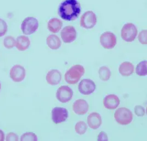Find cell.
<instances>
[{"label": "cell", "mask_w": 147, "mask_h": 141, "mask_svg": "<svg viewBox=\"0 0 147 141\" xmlns=\"http://www.w3.org/2000/svg\"><path fill=\"white\" fill-rule=\"evenodd\" d=\"M98 141H108L107 134L104 131H101L98 136Z\"/></svg>", "instance_id": "f546056e"}, {"label": "cell", "mask_w": 147, "mask_h": 141, "mask_svg": "<svg viewBox=\"0 0 147 141\" xmlns=\"http://www.w3.org/2000/svg\"><path fill=\"white\" fill-rule=\"evenodd\" d=\"M89 109L87 101L84 99H78L75 101L73 105V110L76 114L83 115L86 114Z\"/></svg>", "instance_id": "9a60e30c"}, {"label": "cell", "mask_w": 147, "mask_h": 141, "mask_svg": "<svg viewBox=\"0 0 147 141\" xmlns=\"http://www.w3.org/2000/svg\"><path fill=\"white\" fill-rule=\"evenodd\" d=\"M120 103L119 97L115 94H109L106 96L103 100L104 107L109 110H114L118 107Z\"/></svg>", "instance_id": "4fadbf2b"}, {"label": "cell", "mask_w": 147, "mask_h": 141, "mask_svg": "<svg viewBox=\"0 0 147 141\" xmlns=\"http://www.w3.org/2000/svg\"><path fill=\"white\" fill-rule=\"evenodd\" d=\"M100 41L102 47L108 50L113 49L117 44V39L115 35L110 32H106L102 34Z\"/></svg>", "instance_id": "52a82bcc"}, {"label": "cell", "mask_w": 147, "mask_h": 141, "mask_svg": "<svg viewBox=\"0 0 147 141\" xmlns=\"http://www.w3.org/2000/svg\"><path fill=\"white\" fill-rule=\"evenodd\" d=\"M30 45V41L28 37L24 35H22L18 36L16 41V47L17 49L23 51L27 50Z\"/></svg>", "instance_id": "ac0fdd59"}, {"label": "cell", "mask_w": 147, "mask_h": 141, "mask_svg": "<svg viewBox=\"0 0 147 141\" xmlns=\"http://www.w3.org/2000/svg\"><path fill=\"white\" fill-rule=\"evenodd\" d=\"M9 76L14 82H20L26 77V69L21 65H16L11 69Z\"/></svg>", "instance_id": "7c38bea8"}, {"label": "cell", "mask_w": 147, "mask_h": 141, "mask_svg": "<svg viewBox=\"0 0 147 141\" xmlns=\"http://www.w3.org/2000/svg\"><path fill=\"white\" fill-rule=\"evenodd\" d=\"M138 34L137 28L133 23H128L125 24L121 29V38L126 42L134 41Z\"/></svg>", "instance_id": "277c9868"}, {"label": "cell", "mask_w": 147, "mask_h": 141, "mask_svg": "<svg viewBox=\"0 0 147 141\" xmlns=\"http://www.w3.org/2000/svg\"><path fill=\"white\" fill-rule=\"evenodd\" d=\"M47 46L52 50H57L61 46V41L60 38L56 35H50L47 39Z\"/></svg>", "instance_id": "ffe728a7"}, {"label": "cell", "mask_w": 147, "mask_h": 141, "mask_svg": "<svg viewBox=\"0 0 147 141\" xmlns=\"http://www.w3.org/2000/svg\"><path fill=\"white\" fill-rule=\"evenodd\" d=\"M62 78L61 74L57 69H53L49 71L47 74L46 80L49 84L56 86L60 83Z\"/></svg>", "instance_id": "5bb4252c"}, {"label": "cell", "mask_w": 147, "mask_h": 141, "mask_svg": "<svg viewBox=\"0 0 147 141\" xmlns=\"http://www.w3.org/2000/svg\"><path fill=\"white\" fill-rule=\"evenodd\" d=\"M134 112L137 116H143L145 115V109L140 105H136L134 108Z\"/></svg>", "instance_id": "83f0119b"}, {"label": "cell", "mask_w": 147, "mask_h": 141, "mask_svg": "<svg viewBox=\"0 0 147 141\" xmlns=\"http://www.w3.org/2000/svg\"><path fill=\"white\" fill-rule=\"evenodd\" d=\"M114 117L119 124L127 125L132 121L133 114L128 109L123 107L116 110L114 114Z\"/></svg>", "instance_id": "3957f363"}, {"label": "cell", "mask_w": 147, "mask_h": 141, "mask_svg": "<svg viewBox=\"0 0 147 141\" xmlns=\"http://www.w3.org/2000/svg\"><path fill=\"white\" fill-rule=\"evenodd\" d=\"M74 92L71 88L67 86H62L59 88L56 92L57 100L62 103H66L72 98Z\"/></svg>", "instance_id": "ba28073f"}, {"label": "cell", "mask_w": 147, "mask_h": 141, "mask_svg": "<svg viewBox=\"0 0 147 141\" xmlns=\"http://www.w3.org/2000/svg\"><path fill=\"white\" fill-rule=\"evenodd\" d=\"M99 77L102 81H107L110 78L111 72L109 68L106 66H102L99 69Z\"/></svg>", "instance_id": "7402d4cb"}, {"label": "cell", "mask_w": 147, "mask_h": 141, "mask_svg": "<svg viewBox=\"0 0 147 141\" xmlns=\"http://www.w3.org/2000/svg\"><path fill=\"white\" fill-rule=\"evenodd\" d=\"M96 16L92 11L86 12L80 18V26L84 29H90L93 28L96 25Z\"/></svg>", "instance_id": "8992f818"}, {"label": "cell", "mask_w": 147, "mask_h": 141, "mask_svg": "<svg viewBox=\"0 0 147 141\" xmlns=\"http://www.w3.org/2000/svg\"><path fill=\"white\" fill-rule=\"evenodd\" d=\"M119 71L122 76L128 77L134 74V66L131 62H123L121 64Z\"/></svg>", "instance_id": "e0dca14e"}, {"label": "cell", "mask_w": 147, "mask_h": 141, "mask_svg": "<svg viewBox=\"0 0 147 141\" xmlns=\"http://www.w3.org/2000/svg\"><path fill=\"white\" fill-rule=\"evenodd\" d=\"M88 126L87 123L84 121H79L75 125V131L78 134L82 135L87 131Z\"/></svg>", "instance_id": "603a6c76"}, {"label": "cell", "mask_w": 147, "mask_h": 141, "mask_svg": "<svg viewBox=\"0 0 147 141\" xmlns=\"http://www.w3.org/2000/svg\"><path fill=\"white\" fill-rule=\"evenodd\" d=\"M8 26L5 20L0 18V37L4 36L7 32Z\"/></svg>", "instance_id": "4316f807"}, {"label": "cell", "mask_w": 147, "mask_h": 141, "mask_svg": "<svg viewBox=\"0 0 147 141\" xmlns=\"http://www.w3.org/2000/svg\"><path fill=\"white\" fill-rule=\"evenodd\" d=\"M39 28V22L35 18L28 17L23 20L21 24V30L25 35L34 33Z\"/></svg>", "instance_id": "5b68a950"}, {"label": "cell", "mask_w": 147, "mask_h": 141, "mask_svg": "<svg viewBox=\"0 0 147 141\" xmlns=\"http://www.w3.org/2000/svg\"><path fill=\"white\" fill-rule=\"evenodd\" d=\"M136 72L139 76L142 77L147 76V61H142L137 65Z\"/></svg>", "instance_id": "44dd1931"}, {"label": "cell", "mask_w": 147, "mask_h": 141, "mask_svg": "<svg viewBox=\"0 0 147 141\" xmlns=\"http://www.w3.org/2000/svg\"><path fill=\"white\" fill-rule=\"evenodd\" d=\"M61 36L65 43L68 44L74 42L77 37V32L72 26H67L63 28L61 32Z\"/></svg>", "instance_id": "30bf717a"}, {"label": "cell", "mask_w": 147, "mask_h": 141, "mask_svg": "<svg viewBox=\"0 0 147 141\" xmlns=\"http://www.w3.org/2000/svg\"><path fill=\"white\" fill-rule=\"evenodd\" d=\"M21 141H37V136L33 132H27L22 135L20 137Z\"/></svg>", "instance_id": "cb8c5ba5"}, {"label": "cell", "mask_w": 147, "mask_h": 141, "mask_svg": "<svg viewBox=\"0 0 147 141\" xmlns=\"http://www.w3.org/2000/svg\"><path fill=\"white\" fill-rule=\"evenodd\" d=\"M3 44L5 47L8 49H12L16 45V40L12 36H7L3 41Z\"/></svg>", "instance_id": "d4e9b609"}, {"label": "cell", "mask_w": 147, "mask_h": 141, "mask_svg": "<svg viewBox=\"0 0 147 141\" xmlns=\"http://www.w3.org/2000/svg\"><path fill=\"white\" fill-rule=\"evenodd\" d=\"M62 25V22L60 20L54 18L49 20L47 23V28L50 32L53 33H57L60 30Z\"/></svg>", "instance_id": "d6986e66"}, {"label": "cell", "mask_w": 147, "mask_h": 141, "mask_svg": "<svg viewBox=\"0 0 147 141\" xmlns=\"http://www.w3.org/2000/svg\"><path fill=\"white\" fill-rule=\"evenodd\" d=\"M138 40L143 45L147 44V30L146 29L142 30L138 35Z\"/></svg>", "instance_id": "484cf974"}, {"label": "cell", "mask_w": 147, "mask_h": 141, "mask_svg": "<svg viewBox=\"0 0 147 141\" xmlns=\"http://www.w3.org/2000/svg\"><path fill=\"white\" fill-rule=\"evenodd\" d=\"M1 83H0V90H1Z\"/></svg>", "instance_id": "1f68e13d"}, {"label": "cell", "mask_w": 147, "mask_h": 141, "mask_svg": "<svg viewBox=\"0 0 147 141\" xmlns=\"http://www.w3.org/2000/svg\"><path fill=\"white\" fill-rule=\"evenodd\" d=\"M88 126L93 130H96L99 128L102 123L100 115L98 113H92L87 117Z\"/></svg>", "instance_id": "2e32d148"}, {"label": "cell", "mask_w": 147, "mask_h": 141, "mask_svg": "<svg viewBox=\"0 0 147 141\" xmlns=\"http://www.w3.org/2000/svg\"><path fill=\"white\" fill-rule=\"evenodd\" d=\"M5 140V134L0 130V141H3Z\"/></svg>", "instance_id": "4dcf8cb0"}, {"label": "cell", "mask_w": 147, "mask_h": 141, "mask_svg": "<svg viewBox=\"0 0 147 141\" xmlns=\"http://www.w3.org/2000/svg\"><path fill=\"white\" fill-rule=\"evenodd\" d=\"M68 117V112L65 108L56 107L52 110V120L56 124L66 121Z\"/></svg>", "instance_id": "9c48e42d"}, {"label": "cell", "mask_w": 147, "mask_h": 141, "mask_svg": "<svg viewBox=\"0 0 147 141\" xmlns=\"http://www.w3.org/2000/svg\"><path fill=\"white\" fill-rule=\"evenodd\" d=\"M85 73V69L80 65H75L71 67L65 75V80L68 84H75L80 81Z\"/></svg>", "instance_id": "7a4b0ae2"}, {"label": "cell", "mask_w": 147, "mask_h": 141, "mask_svg": "<svg viewBox=\"0 0 147 141\" xmlns=\"http://www.w3.org/2000/svg\"><path fill=\"white\" fill-rule=\"evenodd\" d=\"M96 85L94 82L90 79H84L78 85V90L81 94L90 95L95 90Z\"/></svg>", "instance_id": "8fae6325"}, {"label": "cell", "mask_w": 147, "mask_h": 141, "mask_svg": "<svg viewBox=\"0 0 147 141\" xmlns=\"http://www.w3.org/2000/svg\"><path fill=\"white\" fill-rule=\"evenodd\" d=\"M81 12L80 3L77 0H65L59 7L58 13L63 20H76Z\"/></svg>", "instance_id": "6da1fadb"}, {"label": "cell", "mask_w": 147, "mask_h": 141, "mask_svg": "<svg viewBox=\"0 0 147 141\" xmlns=\"http://www.w3.org/2000/svg\"><path fill=\"white\" fill-rule=\"evenodd\" d=\"M18 136L13 132L8 134L6 139L7 141H18Z\"/></svg>", "instance_id": "f1b7e54d"}]
</instances>
